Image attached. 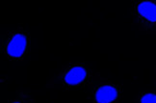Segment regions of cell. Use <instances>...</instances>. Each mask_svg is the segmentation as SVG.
<instances>
[{
	"label": "cell",
	"instance_id": "5b68a950",
	"mask_svg": "<svg viewBox=\"0 0 156 103\" xmlns=\"http://www.w3.org/2000/svg\"><path fill=\"white\" fill-rule=\"evenodd\" d=\"M141 103H156V95L147 94L141 98Z\"/></svg>",
	"mask_w": 156,
	"mask_h": 103
},
{
	"label": "cell",
	"instance_id": "8992f818",
	"mask_svg": "<svg viewBox=\"0 0 156 103\" xmlns=\"http://www.w3.org/2000/svg\"><path fill=\"white\" fill-rule=\"evenodd\" d=\"M15 103H20V102H15Z\"/></svg>",
	"mask_w": 156,
	"mask_h": 103
},
{
	"label": "cell",
	"instance_id": "3957f363",
	"mask_svg": "<svg viewBox=\"0 0 156 103\" xmlns=\"http://www.w3.org/2000/svg\"><path fill=\"white\" fill-rule=\"evenodd\" d=\"M86 70L82 67H73L66 75L65 80L69 85H76L82 82L86 77Z\"/></svg>",
	"mask_w": 156,
	"mask_h": 103
},
{
	"label": "cell",
	"instance_id": "277c9868",
	"mask_svg": "<svg viewBox=\"0 0 156 103\" xmlns=\"http://www.w3.org/2000/svg\"><path fill=\"white\" fill-rule=\"evenodd\" d=\"M138 11L146 19L151 22H156V5L154 3L149 1L142 2L138 6Z\"/></svg>",
	"mask_w": 156,
	"mask_h": 103
},
{
	"label": "cell",
	"instance_id": "6da1fadb",
	"mask_svg": "<svg viewBox=\"0 0 156 103\" xmlns=\"http://www.w3.org/2000/svg\"><path fill=\"white\" fill-rule=\"evenodd\" d=\"M27 44L26 37L23 34H16L13 36L7 47V52L9 56L13 57H20L25 51Z\"/></svg>",
	"mask_w": 156,
	"mask_h": 103
},
{
	"label": "cell",
	"instance_id": "7a4b0ae2",
	"mask_svg": "<svg viewBox=\"0 0 156 103\" xmlns=\"http://www.w3.org/2000/svg\"><path fill=\"white\" fill-rule=\"evenodd\" d=\"M117 90L108 85L100 87L95 94V98H97L98 103H111L117 98Z\"/></svg>",
	"mask_w": 156,
	"mask_h": 103
}]
</instances>
